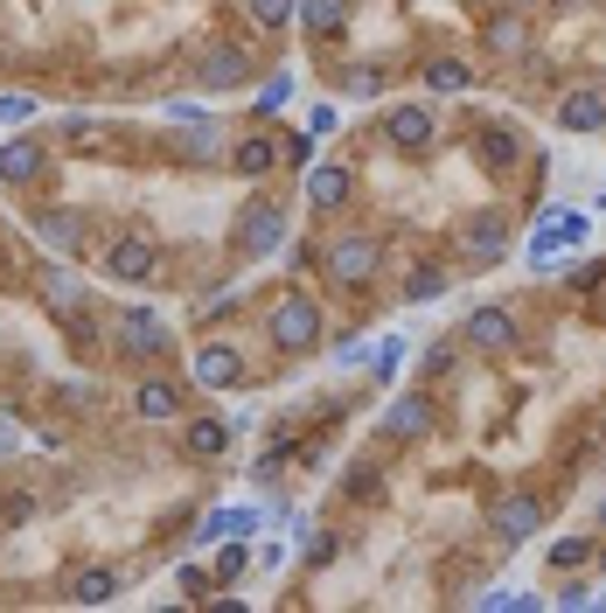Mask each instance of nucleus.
<instances>
[{"label": "nucleus", "instance_id": "f257e3e1", "mask_svg": "<svg viewBox=\"0 0 606 613\" xmlns=\"http://www.w3.org/2000/svg\"><path fill=\"white\" fill-rule=\"evenodd\" d=\"M321 273H328V286L362 293V286L384 273V237H377V230H349V237H335V245L321 251Z\"/></svg>", "mask_w": 606, "mask_h": 613}, {"label": "nucleus", "instance_id": "f03ea898", "mask_svg": "<svg viewBox=\"0 0 606 613\" xmlns=\"http://www.w3.org/2000/svg\"><path fill=\"white\" fill-rule=\"evenodd\" d=\"M272 342H279V349L286 356H307V349H321V307H314L307 300V293H286V300L272 307Z\"/></svg>", "mask_w": 606, "mask_h": 613}, {"label": "nucleus", "instance_id": "7ed1b4c3", "mask_svg": "<svg viewBox=\"0 0 606 613\" xmlns=\"http://www.w3.org/2000/svg\"><path fill=\"white\" fill-rule=\"evenodd\" d=\"M112 335H119V349L140 356V363H153V356L175 349L168 322H161V314H147V307H119V314H112Z\"/></svg>", "mask_w": 606, "mask_h": 613}, {"label": "nucleus", "instance_id": "20e7f679", "mask_svg": "<svg viewBox=\"0 0 606 613\" xmlns=\"http://www.w3.org/2000/svg\"><path fill=\"white\" fill-rule=\"evenodd\" d=\"M433 425H439L433 390H405V397H390V405H384V439H390V446H418V439H433Z\"/></svg>", "mask_w": 606, "mask_h": 613}, {"label": "nucleus", "instance_id": "39448f33", "mask_svg": "<svg viewBox=\"0 0 606 613\" xmlns=\"http://www.w3.org/2000/svg\"><path fill=\"white\" fill-rule=\"evenodd\" d=\"M105 273H112L119 286H147L153 273H161V245H153V237H140V230H126V237H112V245H105Z\"/></svg>", "mask_w": 606, "mask_h": 613}, {"label": "nucleus", "instance_id": "423d86ee", "mask_svg": "<svg viewBox=\"0 0 606 613\" xmlns=\"http://www.w3.org/2000/svg\"><path fill=\"white\" fill-rule=\"evenodd\" d=\"M237 245H245L251 258L279 251V245H286V209H279V202H251L245 217H237Z\"/></svg>", "mask_w": 606, "mask_h": 613}, {"label": "nucleus", "instance_id": "0eeeda50", "mask_svg": "<svg viewBox=\"0 0 606 613\" xmlns=\"http://www.w3.org/2000/svg\"><path fill=\"white\" fill-rule=\"evenodd\" d=\"M460 251H467L474 265H495V258L509 251V217H503V209H481V217H467V224H460Z\"/></svg>", "mask_w": 606, "mask_h": 613}, {"label": "nucleus", "instance_id": "6e6552de", "mask_svg": "<svg viewBox=\"0 0 606 613\" xmlns=\"http://www.w3.org/2000/svg\"><path fill=\"white\" fill-rule=\"evenodd\" d=\"M384 132H390V147H398V154H426L439 140V119L426 112V105H390Z\"/></svg>", "mask_w": 606, "mask_h": 613}, {"label": "nucleus", "instance_id": "1a4fd4ad", "mask_svg": "<svg viewBox=\"0 0 606 613\" xmlns=\"http://www.w3.org/2000/svg\"><path fill=\"white\" fill-rule=\"evenodd\" d=\"M196 77H202V91H237V85H251V57L237 42H217V49H202Z\"/></svg>", "mask_w": 606, "mask_h": 613}, {"label": "nucleus", "instance_id": "9d476101", "mask_svg": "<svg viewBox=\"0 0 606 613\" xmlns=\"http://www.w3.org/2000/svg\"><path fill=\"white\" fill-rule=\"evenodd\" d=\"M460 342H474L481 356H503V349H516V314H503V307H481V314H467Z\"/></svg>", "mask_w": 606, "mask_h": 613}, {"label": "nucleus", "instance_id": "9b49d317", "mask_svg": "<svg viewBox=\"0 0 606 613\" xmlns=\"http://www.w3.org/2000/svg\"><path fill=\"white\" fill-rule=\"evenodd\" d=\"M537 530H544V502L537 495H509L503 510H495V537L503 544H530Z\"/></svg>", "mask_w": 606, "mask_h": 613}, {"label": "nucleus", "instance_id": "f8f14e48", "mask_svg": "<svg viewBox=\"0 0 606 613\" xmlns=\"http://www.w3.org/2000/svg\"><path fill=\"white\" fill-rule=\"evenodd\" d=\"M237 377H245V356H237L230 342H202L196 349V384L202 390H230Z\"/></svg>", "mask_w": 606, "mask_h": 613}, {"label": "nucleus", "instance_id": "ddd939ff", "mask_svg": "<svg viewBox=\"0 0 606 613\" xmlns=\"http://www.w3.org/2000/svg\"><path fill=\"white\" fill-rule=\"evenodd\" d=\"M42 168H49V147L42 140H8V147H0V181H14V189L42 181Z\"/></svg>", "mask_w": 606, "mask_h": 613}, {"label": "nucleus", "instance_id": "4468645a", "mask_svg": "<svg viewBox=\"0 0 606 613\" xmlns=\"http://www.w3.org/2000/svg\"><path fill=\"white\" fill-rule=\"evenodd\" d=\"M558 126L565 132H599L606 126V91H565L558 98Z\"/></svg>", "mask_w": 606, "mask_h": 613}, {"label": "nucleus", "instance_id": "2eb2a0df", "mask_svg": "<svg viewBox=\"0 0 606 613\" xmlns=\"http://www.w3.org/2000/svg\"><path fill=\"white\" fill-rule=\"evenodd\" d=\"M42 300H49V314L63 322V314L85 307V279H77L70 265H42Z\"/></svg>", "mask_w": 606, "mask_h": 613}, {"label": "nucleus", "instance_id": "dca6fc26", "mask_svg": "<svg viewBox=\"0 0 606 613\" xmlns=\"http://www.w3.org/2000/svg\"><path fill=\"white\" fill-rule=\"evenodd\" d=\"M230 168L245 175V181H258V175H272V168H279V147L266 140V132H245V140L230 147Z\"/></svg>", "mask_w": 606, "mask_h": 613}, {"label": "nucleus", "instance_id": "f3484780", "mask_svg": "<svg viewBox=\"0 0 606 613\" xmlns=\"http://www.w3.org/2000/svg\"><path fill=\"white\" fill-rule=\"evenodd\" d=\"M223 446H230L223 418H189V425H181V453H189V461H217Z\"/></svg>", "mask_w": 606, "mask_h": 613}, {"label": "nucleus", "instance_id": "a211bd4d", "mask_svg": "<svg viewBox=\"0 0 606 613\" xmlns=\"http://www.w3.org/2000/svg\"><path fill=\"white\" fill-rule=\"evenodd\" d=\"M36 230H42L49 251H77V245H85V217H77V209H42Z\"/></svg>", "mask_w": 606, "mask_h": 613}, {"label": "nucleus", "instance_id": "6ab92c4d", "mask_svg": "<svg viewBox=\"0 0 606 613\" xmlns=\"http://www.w3.org/2000/svg\"><path fill=\"white\" fill-rule=\"evenodd\" d=\"M133 412H140L147 425H161V418H175V412H181V390H175L168 377H147V384L133 390Z\"/></svg>", "mask_w": 606, "mask_h": 613}, {"label": "nucleus", "instance_id": "aec40b11", "mask_svg": "<svg viewBox=\"0 0 606 613\" xmlns=\"http://www.w3.org/2000/svg\"><path fill=\"white\" fill-rule=\"evenodd\" d=\"M175 154H181V161H217V154H223L217 119H189V126H181V140H175Z\"/></svg>", "mask_w": 606, "mask_h": 613}, {"label": "nucleus", "instance_id": "412c9836", "mask_svg": "<svg viewBox=\"0 0 606 613\" xmlns=\"http://www.w3.org/2000/svg\"><path fill=\"white\" fill-rule=\"evenodd\" d=\"M294 21H300L314 42H328L341 21H349V0H300V14H294Z\"/></svg>", "mask_w": 606, "mask_h": 613}, {"label": "nucleus", "instance_id": "4be33fe9", "mask_svg": "<svg viewBox=\"0 0 606 613\" xmlns=\"http://www.w3.org/2000/svg\"><path fill=\"white\" fill-rule=\"evenodd\" d=\"M474 154H481V168H509L516 154H523V140H516L509 126H481V132H474Z\"/></svg>", "mask_w": 606, "mask_h": 613}, {"label": "nucleus", "instance_id": "5701e85b", "mask_svg": "<svg viewBox=\"0 0 606 613\" xmlns=\"http://www.w3.org/2000/svg\"><path fill=\"white\" fill-rule=\"evenodd\" d=\"M307 202L314 209H341L349 202V168H314L307 175Z\"/></svg>", "mask_w": 606, "mask_h": 613}, {"label": "nucleus", "instance_id": "b1692460", "mask_svg": "<svg viewBox=\"0 0 606 613\" xmlns=\"http://www.w3.org/2000/svg\"><path fill=\"white\" fill-rule=\"evenodd\" d=\"M258 516L266 510H230V516H202V544H217V537H251Z\"/></svg>", "mask_w": 606, "mask_h": 613}, {"label": "nucleus", "instance_id": "393cba45", "mask_svg": "<svg viewBox=\"0 0 606 613\" xmlns=\"http://www.w3.org/2000/svg\"><path fill=\"white\" fill-rule=\"evenodd\" d=\"M112 593H119V572H105V565H91V572H77V579H70V600H85V606L112 600Z\"/></svg>", "mask_w": 606, "mask_h": 613}, {"label": "nucleus", "instance_id": "a878e982", "mask_svg": "<svg viewBox=\"0 0 606 613\" xmlns=\"http://www.w3.org/2000/svg\"><path fill=\"white\" fill-rule=\"evenodd\" d=\"M245 14H251V21H258V29H266V36H279L286 21L300 14V0H245Z\"/></svg>", "mask_w": 606, "mask_h": 613}, {"label": "nucleus", "instance_id": "bb28decb", "mask_svg": "<svg viewBox=\"0 0 606 613\" xmlns=\"http://www.w3.org/2000/svg\"><path fill=\"white\" fill-rule=\"evenodd\" d=\"M467 85H474V70H467V63H454V57L426 63V91H446V98H454V91H467Z\"/></svg>", "mask_w": 606, "mask_h": 613}, {"label": "nucleus", "instance_id": "cd10ccee", "mask_svg": "<svg viewBox=\"0 0 606 613\" xmlns=\"http://www.w3.org/2000/svg\"><path fill=\"white\" fill-rule=\"evenodd\" d=\"M544 565H550V572H578V565H593V544H586V537H558Z\"/></svg>", "mask_w": 606, "mask_h": 613}, {"label": "nucleus", "instance_id": "c85d7f7f", "mask_svg": "<svg viewBox=\"0 0 606 613\" xmlns=\"http://www.w3.org/2000/svg\"><path fill=\"white\" fill-rule=\"evenodd\" d=\"M251 572V557H245V544H223L217 551V565H209V579H217V585H237V579H245Z\"/></svg>", "mask_w": 606, "mask_h": 613}, {"label": "nucleus", "instance_id": "c756f323", "mask_svg": "<svg viewBox=\"0 0 606 613\" xmlns=\"http://www.w3.org/2000/svg\"><path fill=\"white\" fill-rule=\"evenodd\" d=\"M36 510H42V502H36L29 488H14L8 502H0V530H21V523H36Z\"/></svg>", "mask_w": 606, "mask_h": 613}, {"label": "nucleus", "instance_id": "7c9ffc66", "mask_svg": "<svg viewBox=\"0 0 606 613\" xmlns=\"http://www.w3.org/2000/svg\"><path fill=\"white\" fill-rule=\"evenodd\" d=\"M384 488V474L377 467H349V474H341V495H349V502H370Z\"/></svg>", "mask_w": 606, "mask_h": 613}, {"label": "nucleus", "instance_id": "2f4dec72", "mask_svg": "<svg viewBox=\"0 0 606 613\" xmlns=\"http://www.w3.org/2000/svg\"><path fill=\"white\" fill-rule=\"evenodd\" d=\"M439 293H446V273H439V265H418L411 286H405V300H439Z\"/></svg>", "mask_w": 606, "mask_h": 613}, {"label": "nucleus", "instance_id": "473e14b6", "mask_svg": "<svg viewBox=\"0 0 606 613\" xmlns=\"http://www.w3.org/2000/svg\"><path fill=\"white\" fill-rule=\"evenodd\" d=\"M279 105H294V77H272V85H258V112H279Z\"/></svg>", "mask_w": 606, "mask_h": 613}, {"label": "nucleus", "instance_id": "72a5a7b5", "mask_svg": "<svg viewBox=\"0 0 606 613\" xmlns=\"http://www.w3.org/2000/svg\"><path fill=\"white\" fill-rule=\"evenodd\" d=\"M63 335L77 342V349H91V342H98V322H91L85 307H77V314H63Z\"/></svg>", "mask_w": 606, "mask_h": 613}, {"label": "nucleus", "instance_id": "f704fd0d", "mask_svg": "<svg viewBox=\"0 0 606 613\" xmlns=\"http://www.w3.org/2000/svg\"><path fill=\"white\" fill-rule=\"evenodd\" d=\"M488 42H495V49H509V57H516V49L530 42V29H523V21H495V29H488Z\"/></svg>", "mask_w": 606, "mask_h": 613}, {"label": "nucleus", "instance_id": "c9c22d12", "mask_svg": "<svg viewBox=\"0 0 606 613\" xmlns=\"http://www.w3.org/2000/svg\"><path fill=\"white\" fill-rule=\"evenodd\" d=\"M398 363H405V342H398V335H390V342H377V349H370V369H377V377H390Z\"/></svg>", "mask_w": 606, "mask_h": 613}, {"label": "nucleus", "instance_id": "e433bc0d", "mask_svg": "<svg viewBox=\"0 0 606 613\" xmlns=\"http://www.w3.org/2000/svg\"><path fill=\"white\" fill-rule=\"evenodd\" d=\"M0 119H8V126L36 119V98H29V91H8V98H0Z\"/></svg>", "mask_w": 606, "mask_h": 613}, {"label": "nucleus", "instance_id": "4c0bfd02", "mask_svg": "<svg viewBox=\"0 0 606 613\" xmlns=\"http://www.w3.org/2000/svg\"><path fill=\"white\" fill-rule=\"evenodd\" d=\"M70 147H105V126H91V119H77V126H70Z\"/></svg>", "mask_w": 606, "mask_h": 613}, {"label": "nucleus", "instance_id": "58836bf2", "mask_svg": "<svg viewBox=\"0 0 606 613\" xmlns=\"http://www.w3.org/2000/svg\"><path fill=\"white\" fill-rule=\"evenodd\" d=\"M349 91H362V98H377V91H384V77H377V70H356V77H349Z\"/></svg>", "mask_w": 606, "mask_h": 613}, {"label": "nucleus", "instance_id": "ea45409f", "mask_svg": "<svg viewBox=\"0 0 606 613\" xmlns=\"http://www.w3.org/2000/svg\"><path fill=\"white\" fill-rule=\"evenodd\" d=\"M181 593L202 600V593H209V572H196V565H189V572H181Z\"/></svg>", "mask_w": 606, "mask_h": 613}, {"label": "nucleus", "instance_id": "a19ab883", "mask_svg": "<svg viewBox=\"0 0 606 613\" xmlns=\"http://www.w3.org/2000/svg\"><path fill=\"white\" fill-rule=\"evenodd\" d=\"M599 523H606V502H599Z\"/></svg>", "mask_w": 606, "mask_h": 613}, {"label": "nucleus", "instance_id": "79ce46f5", "mask_svg": "<svg viewBox=\"0 0 606 613\" xmlns=\"http://www.w3.org/2000/svg\"><path fill=\"white\" fill-rule=\"evenodd\" d=\"M599 565H606V557H599Z\"/></svg>", "mask_w": 606, "mask_h": 613}]
</instances>
